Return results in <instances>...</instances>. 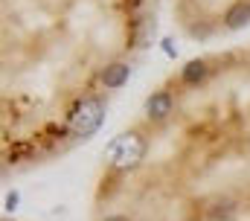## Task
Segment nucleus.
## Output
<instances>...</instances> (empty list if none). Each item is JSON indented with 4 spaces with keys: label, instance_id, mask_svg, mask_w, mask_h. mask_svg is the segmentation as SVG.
Here are the masks:
<instances>
[{
    "label": "nucleus",
    "instance_id": "1",
    "mask_svg": "<svg viewBox=\"0 0 250 221\" xmlns=\"http://www.w3.org/2000/svg\"><path fill=\"white\" fill-rule=\"evenodd\" d=\"M146 108H148V116H151V119H166V116L172 113V93H169V90L151 93Z\"/></svg>",
    "mask_w": 250,
    "mask_h": 221
},
{
    "label": "nucleus",
    "instance_id": "6",
    "mask_svg": "<svg viewBox=\"0 0 250 221\" xmlns=\"http://www.w3.org/2000/svg\"><path fill=\"white\" fill-rule=\"evenodd\" d=\"M18 207V192H12L9 198H6V210H15Z\"/></svg>",
    "mask_w": 250,
    "mask_h": 221
},
{
    "label": "nucleus",
    "instance_id": "2",
    "mask_svg": "<svg viewBox=\"0 0 250 221\" xmlns=\"http://www.w3.org/2000/svg\"><path fill=\"white\" fill-rule=\"evenodd\" d=\"M128 76H131V67L128 64H111V67H105V73H102V85L105 88H123L125 82H128Z\"/></svg>",
    "mask_w": 250,
    "mask_h": 221
},
{
    "label": "nucleus",
    "instance_id": "5",
    "mask_svg": "<svg viewBox=\"0 0 250 221\" xmlns=\"http://www.w3.org/2000/svg\"><path fill=\"white\" fill-rule=\"evenodd\" d=\"M26 152H29V146H26V143H21V146H15V149H12V152H9V157H12V160H15V157H18V155H26Z\"/></svg>",
    "mask_w": 250,
    "mask_h": 221
},
{
    "label": "nucleus",
    "instance_id": "3",
    "mask_svg": "<svg viewBox=\"0 0 250 221\" xmlns=\"http://www.w3.org/2000/svg\"><path fill=\"white\" fill-rule=\"evenodd\" d=\"M248 21H250V3H245V0L233 3V6L227 9V15H224V23H227L230 29H239V26H245Z\"/></svg>",
    "mask_w": 250,
    "mask_h": 221
},
{
    "label": "nucleus",
    "instance_id": "4",
    "mask_svg": "<svg viewBox=\"0 0 250 221\" xmlns=\"http://www.w3.org/2000/svg\"><path fill=\"white\" fill-rule=\"evenodd\" d=\"M204 76H207V64H204V61H189L187 67H184V73H181V79H184L187 85H198Z\"/></svg>",
    "mask_w": 250,
    "mask_h": 221
},
{
    "label": "nucleus",
    "instance_id": "7",
    "mask_svg": "<svg viewBox=\"0 0 250 221\" xmlns=\"http://www.w3.org/2000/svg\"><path fill=\"white\" fill-rule=\"evenodd\" d=\"M105 221H128V219H125V216H108Z\"/></svg>",
    "mask_w": 250,
    "mask_h": 221
}]
</instances>
